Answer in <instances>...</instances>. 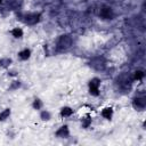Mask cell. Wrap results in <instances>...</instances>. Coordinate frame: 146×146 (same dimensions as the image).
<instances>
[{"mask_svg":"<svg viewBox=\"0 0 146 146\" xmlns=\"http://www.w3.org/2000/svg\"><path fill=\"white\" fill-rule=\"evenodd\" d=\"M19 17V19L25 24V25H35L41 21V14L39 11H30V13H21V10H18L17 13V18Z\"/></svg>","mask_w":146,"mask_h":146,"instance_id":"6da1fadb","label":"cell"},{"mask_svg":"<svg viewBox=\"0 0 146 146\" xmlns=\"http://www.w3.org/2000/svg\"><path fill=\"white\" fill-rule=\"evenodd\" d=\"M71 46H72V38L68 34H62L58 36V39L56 41V47L59 50L68 49Z\"/></svg>","mask_w":146,"mask_h":146,"instance_id":"7a4b0ae2","label":"cell"},{"mask_svg":"<svg viewBox=\"0 0 146 146\" xmlns=\"http://www.w3.org/2000/svg\"><path fill=\"white\" fill-rule=\"evenodd\" d=\"M100 83H102V80L99 78H96V76L89 80V82H88V89H89V94L91 96H98L100 94V91H99Z\"/></svg>","mask_w":146,"mask_h":146,"instance_id":"3957f363","label":"cell"},{"mask_svg":"<svg viewBox=\"0 0 146 146\" xmlns=\"http://www.w3.org/2000/svg\"><path fill=\"white\" fill-rule=\"evenodd\" d=\"M5 8L10 11H18L22 9L23 0H5L3 1Z\"/></svg>","mask_w":146,"mask_h":146,"instance_id":"277c9868","label":"cell"},{"mask_svg":"<svg viewBox=\"0 0 146 146\" xmlns=\"http://www.w3.org/2000/svg\"><path fill=\"white\" fill-rule=\"evenodd\" d=\"M132 106H133V108H136L138 111H143L145 108V106H146L145 97L144 96H136L132 99Z\"/></svg>","mask_w":146,"mask_h":146,"instance_id":"5b68a950","label":"cell"},{"mask_svg":"<svg viewBox=\"0 0 146 146\" xmlns=\"http://www.w3.org/2000/svg\"><path fill=\"white\" fill-rule=\"evenodd\" d=\"M99 16L103 19H112L113 18V9L110 6H102L99 10Z\"/></svg>","mask_w":146,"mask_h":146,"instance_id":"8992f818","label":"cell"},{"mask_svg":"<svg viewBox=\"0 0 146 146\" xmlns=\"http://www.w3.org/2000/svg\"><path fill=\"white\" fill-rule=\"evenodd\" d=\"M55 135H56V137H58V138H67V137L70 136V129H68V127H67L66 124H64V125L59 127V128L56 130Z\"/></svg>","mask_w":146,"mask_h":146,"instance_id":"52a82bcc","label":"cell"},{"mask_svg":"<svg viewBox=\"0 0 146 146\" xmlns=\"http://www.w3.org/2000/svg\"><path fill=\"white\" fill-rule=\"evenodd\" d=\"M17 55H18V58H19L21 60H27V59L31 57L32 51H31L30 48H24V49H22L21 51H18Z\"/></svg>","mask_w":146,"mask_h":146,"instance_id":"ba28073f","label":"cell"},{"mask_svg":"<svg viewBox=\"0 0 146 146\" xmlns=\"http://www.w3.org/2000/svg\"><path fill=\"white\" fill-rule=\"evenodd\" d=\"M113 108L112 107H110V106H107V107H104L102 111H100V115L104 117V119H106V120H111L112 117H113Z\"/></svg>","mask_w":146,"mask_h":146,"instance_id":"9c48e42d","label":"cell"},{"mask_svg":"<svg viewBox=\"0 0 146 146\" xmlns=\"http://www.w3.org/2000/svg\"><path fill=\"white\" fill-rule=\"evenodd\" d=\"M72 114H73V108L70 106H64L59 111V115L62 117H70Z\"/></svg>","mask_w":146,"mask_h":146,"instance_id":"30bf717a","label":"cell"},{"mask_svg":"<svg viewBox=\"0 0 146 146\" xmlns=\"http://www.w3.org/2000/svg\"><path fill=\"white\" fill-rule=\"evenodd\" d=\"M13 64V59L9 57H2L0 58V67L1 68H9Z\"/></svg>","mask_w":146,"mask_h":146,"instance_id":"8fae6325","label":"cell"},{"mask_svg":"<svg viewBox=\"0 0 146 146\" xmlns=\"http://www.w3.org/2000/svg\"><path fill=\"white\" fill-rule=\"evenodd\" d=\"M10 34L15 38V39H21L23 35H24V31L22 30V27H14L11 31H10Z\"/></svg>","mask_w":146,"mask_h":146,"instance_id":"7c38bea8","label":"cell"},{"mask_svg":"<svg viewBox=\"0 0 146 146\" xmlns=\"http://www.w3.org/2000/svg\"><path fill=\"white\" fill-rule=\"evenodd\" d=\"M144 76H145V72H144L143 70H137V71H135V73H133L132 80H133V81H141V80L144 79Z\"/></svg>","mask_w":146,"mask_h":146,"instance_id":"4fadbf2b","label":"cell"},{"mask_svg":"<svg viewBox=\"0 0 146 146\" xmlns=\"http://www.w3.org/2000/svg\"><path fill=\"white\" fill-rule=\"evenodd\" d=\"M10 114H11V110H10V108H5V110H2V111L0 112V121H1V122H2V121H6L7 119H9Z\"/></svg>","mask_w":146,"mask_h":146,"instance_id":"5bb4252c","label":"cell"},{"mask_svg":"<svg viewBox=\"0 0 146 146\" xmlns=\"http://www.w3.org/2000/svg\"><path fill=\"white\" fill-rule=\"evenodd\" d=\"M40 119L42 121H49L51 119V113L48 110H41L40 111Z\"/></svg>","mask_w":146,"mask_h":146,"instance_id":"9a60e30c","label":"cell"},{"mask_svg":"<svg viewBox=\"0 0 146 146\" xmlns=\"http://www.w3.org/2000/svg\"><path fill=\"white\" fill-rule=\"evenodd\" d=\"M91 117L89 116V115H86V116H83L82 119H81V125H82V128H84V129H87V128H89L90 125H91Z\"/></svg>","mask_w":146,"mask_h":146,"instance_id":"2e32d148","label":"cell"},{"mask_svg":"<svg viewBox=\"0 0 146 146\" xmlns=\"http://www.w3.org/2000/svg\"><path fill=\"white\" fill-rule=\"evenodd\" d=\"M32 107H33L34 110H36V111H40V110H42V107H43V102H42L40 98H35V99L32 102Z\"/></svg>","mask_w":146,"mask_h":146,"instance_id":"e0dca14e","label":"cell"},{"mask_svg":"<svg viewBox=\"0 0 146 146\" xmlns=\"http://www.w3.org/2000/svg\"><path fill=\"white\" fill-rule=\"evenodd\" d=\"M21 86H22L21 81H18V80H14V81H11V82H10L9 90H17L18 88H21Z\"/></svg>","mask_w":146,"mask_h":146,"instance_id":"ac0fdd59","label":"cell"},{"mask_svg":"<svg viewBox=\"0 0 146 146\" xmlns=\"http://www.w3.org/2000/svg\"><path fill=\"white\" fill-rule=\"evenodd\" d=\"M8 75H11V76L16 75V71H8Z\"/></svg>","mask_w":146,"mask_h":146,"instance_id":"d6986e66","label":"cell"},{"mask_svg":"<svg viewBox=\"0 0 146 146\" xmlns=\"http://www.w3.org/2000/svg\"><path fill=\"white\" fill-rule=\"evenodd\" d=\"M3 3V0H0V5H2Z\"/></svg>","mask_w":146,"mask_h":146,"instance_id":"ffe728a7","label":"cell"}]
</instances>
